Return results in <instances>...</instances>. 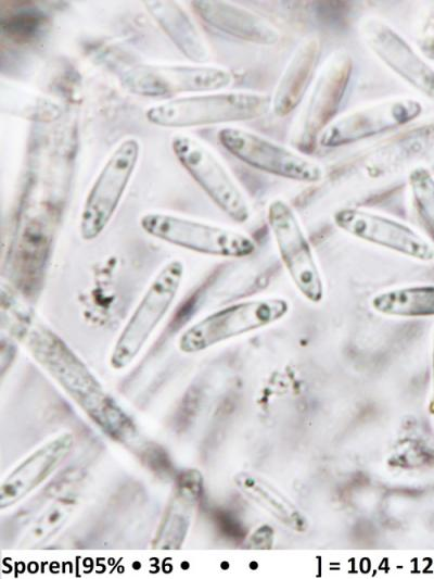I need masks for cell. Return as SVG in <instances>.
Instances as JSON below:
<instances>
[{"label": "cell", "mask_w": 434, "mask_h": 579, "mask_svg": "<svg viewBox=\"0 0 434 579\" xmlns=\"http://www.w3.org/2000/svg\"><path fill=\"white\" fill-rule=\"evenodd\" d=\"M25 339L34 358L101 430L120 441L132 436L131 419L56 333L36 324L28 327Z\"/></svg>", "instance_id": "1"}, {"label": "cell", "mask_w": 434, "mask_h": 579, "mask_svg": "<svg viewBox=\"0 0 434 579\" xmlns=\"http://www.w3.org/2000/svg\"><path fill=\"white\" fill-rule=\"evenodd\" d=\"M271 110V97L254 91H219L177 98L151 106L146 119L161 127H194L251 121Z\"/></svg>", "instance_id": "2"}, {"label": "cell", "mask_w": 434, "mask_h": 579, "mask_svg": "<svg viewBox=\"0 0 434 579\" xmlns=\"http://www.w3.org/2000/svg\"><path fill=\"white\" fill-rule=\"evenodd\" d=\"M290 302L281 297L239 301L214 311L189 326L178 339L182 353L204 351L215 344L265 327L290 312Z\"/></svg>", "instance_id": "3"}, {"label": "cell", "mask_w": 434, "mask_h": 579, "mask_svg": "<svg viewBox=\"0 0 434 579\" xmlns=\"http://www.w3.org/2000/svg\"><path fill=\"white\" fill-rule=\"evenodd\" d=\"M184 273V263L171 260L155 275L112 349L110 365L114 369L126 368L141 352L175 302Z\"/></svg>", "instance_id": "4"}, {"label": "cell", "mask_w": 434, "mask_h": 579, "mask_svg": "<svg viewBox=\"0 0 434 579\" xmlns=\"http://www.w3.org/2000/svg\"><path fill=\"white\" fill-rule=\"evenodd\" d=\"M140 226L155 239L206 255L241 259L256 250V242L243 232L174 214L145 213Z\"/></svg>", "instance_id": "5"}, {"label": "cell", "mask_w": 434, "mask_h": 579, "mask_svg": "<svg viewBox=\"0 0 434 579\" xmlns=\"http://www.w3.org/2000/svg\"><path fill=\"white\" fill-rule=\"evenodd\" d=\"M267 223L281 262L293 285L305 300L319 303L324 284L312 247L293 207L283 199L269 202Z\"/></svg>", "instance_id": "6"}, {"label": "cell", "mask_w": 434, "mask_h": 579, "mask_svg": "<svg viewBox=\"0 0 434 579\" xmlns=\"http://www.w3.org/2000/svg\"><path fill=\"white\" fill-rule=\"evenodd\" d=\"M221 146L244 164L270 175L305 184H315L324 176L317 161L272 141L259 134L224 127L218 133Z\"/></svg>", "instance_id": "7"}, {"label": "cell", "mask_w": 434, "mask_h": 579, "mask_svg": "<svg viewBox=\"0 0 434 579\" xmlns=\"http://www.w3.org/2000/svg\"><path fill=\"white\" fill-rule=\"evenodd\" d=\"M140 154L137 139L123 140L110 155L85 199L79 234L92 241L106 228L132 177Z\"/></svg>", "instance_id": "8"}, {"label": "cell", "mask_w": 434, "mask_h": 579, "mask_svg": "<svg viewBox=\"0 0 434 579\" xmlns=\"http://www.w3.org/2000/svg\"><path fill=\"white\" fill-rule=\"evenodd\" d=\"M171 149L184 169L231 219L245 223L251 217L248 201L217 156L201 141L186 135L171 139Z\"/></svg>", "instance_id": "9"}, {"label": "cell", "mask_w": 434, "mask_h": 579, "mask_svg": "<svg viewBox=\"0 0 434 579\" xmlns=\"http://www.w3.org/2000/svg\"><path fill=\"white\" fill-rule=\"evenodd\" d=\"M332 219L339 229L359 240L419 262L434 261L433 243L397 219L354 206L337 209Z\"/></svg>", "instance_id": "10"}, {"label": "cell", "mask_w": 434, "mask_h": 579, "mask_svg": "<svg viewBox=\"0 0 434 579\" xmlns=\"http://www.w3.org/2000/svg\"><path fill=\"white\" fill-rule=\"evenodd\" d=\"M123 85L144 97H168L182 92L216 91L232 83L229 70L212 65H137L123 75Z\"/></svg>", "instance_id": "11"}, {"label": "cell", "mask_w": 434, "mask_h": 579, "mask_svg": "<svg viewBox=\"0 0 434 579\" xmlns=\"http://www.w3.org/2000/svg\"><path fill=\"white\" fill-rule=\"evenodd\" d=\"M422 112V104L409 98L372 103L335 118L320 135L318 143L339 148L387 133L404 126Z\"/></svg>", "instance_id": "12"}, {"label": "cell", "mask_w": 434, "mask_h": 579, "mask_svg": "<svg viewBox=\"0 0 434 579\" xmlns=\"http://www.w3.org/2000/svg\"><path fill=\"white\" fill-rule=\"evenodd\" d=\"M353 72L350 54L336 51L326 61L301 117L296 144L310 150L322 131L335 119Z\"/></svg>", "instance_id": "13"}, {"label": "cell", "mask_w": 434, "mask_h": 579, "mask_svg": "<svg viewBox=\"0 0 434 579\" xmlns=\"http://www.w3.org/2000/svg\"><path fill=\"white\" fill-rule=\"evenodd\" d=\"M359 33L392 72L434 100V68L392 25L378 16H366L359 24Z\"/></svg>", "instance_id": "14"}, {"label": "cell", "mask_w": 434, "mask_h": 579, "mask_svg": "<svg viewBox=\"0 0 434 579\" xmlns=\"http://www.w3.org/2000/svg\"><path fill=\"white\" fill-rule=\"evenodd\" d=\"M74 445V436L63 433L23 460L1 483L0 508L11 507L42 484L69 456Z\"/></svg>", "instance_id": "15"}, {"label": "cell", "mask_w": 434, "mask_h": 579, "mask_svg": "<svg viewBox=\"0 0 434 579\" xmlns=\"http://www.w3.org/2000/svg\"><path fill=\"white\" fill-rule=\"evenodd\" d=\"M202 493L203 477L199 470L189 468L178 474L153 539V549L166 551L181 549Z\"/></svg>", "instance_id": "16"}, {"label": "cell", "mask_w": 434, "mask_h": 579, "mask_svg": "<svg viewBox=\"0 0 434 579\" xmlns=\"http://www.w3.org/2000/svg\"><path fill=\"white\" fill-rule=\"evenodd\" d=\"M320 54L321 41L317 36L306 37L296 46L271 97L276 116H286L302 102L315 77Z\"/></svg>", "instance_id": "17"}, {"label": "cell", "mask_w": 434, "mask_h": 579, "mask_svg": "<svg viewBox=\"0 0 434 579\" xmlns=\"http://www.w3.org/2000/svg\"><path fill=\"white\" fill-rule=\"evenodd\" d=\"M199 15L218 30L239 39L272 46L280 40L278 28L266 17L222 1H194Z\"/></svg>", "instance_id": "18"}, {"label": "cell", "mask_w": 434, "mask_h": 579, "mask_svg": "<svg viewBox=\"0 0 434 579\" xmlns=\"http://www.w3.org/2000/svg\"><path fill=\"white\" fill-rule=\"evenodd\" d=\"M151 15L161 25L171 41L194 62H206L209 50L190 16L176 2L145 1Z\"/></svg>", "instance_id": "19"}, {"label": "cell", "mask_w": 434, "mask_h": 579, "mask_svg": "<svg viewBox=\"0 0 434 579\" xmlns=\"http://www.w3.org/2000/svg\"><path fill=\"white\" fill-rule=\"evenodd\" d=\"M234 482L243 495L269 513L283 526L296 532H304L307 529L308 524L305 515L267 480L245 471L238 474Z\"/></svg>", "instance_id": "20"}, {"label": "cell", "mask_w": 434, "mask_h": 579, "mask_svg": "<svg viewBox=\"0 0 434 579\" xmlns=\"http://www.w3.org/2000/svg\"><path fill=\"white\" fill-rule=\"evenodd\" d=\"M381 315L403 318L434 317V285H412L380 291L370 299Z\"/></svg>", "instance_id": "21"}, {"label": "cell", "mask_w": 434, "mask_h": 579, "mask_svg": "<svg viewBox=\"0 0 434 579\" xmlns=\"http://www.w3.org/2000/svg\"><path fill=\"white\" fill-rule=\"evenodd\" d=\"M76 506L71 496L55 499L39 514L23 536L20 547H36L53 538L68 521Z\"/></svg>", "instance_id": "22"}, {"label": "cell", "mask_w": 434, "mask_h": 579, "mask_svg": "<svg viewBox=\"0 0 434 579\" xmlns=\"http://www.w3.org/2000/svg\"><path fill=\"white\" fill-rule=\"evenodd\" d=\"M408 184L419 222L434 246V177L426 167L417 166L410 171Z\"/></svg>", "instance_id": "23"}, {"label": "cell", "mask_w": 434, "mask_h": 579, "mask_svg": "<svg viewBox=\"0 0 434 579\" xmlns=\"http://www.w3.org/2000/svg\"><path fill=\"white\" fill-rule=\"evenodd\" d=\"M420 50L427 59L434 62V35L421 40Z\"/></svg>", "instance_id": "24"}, {"label": "cell", "mask_w": 434, "mask_h": 579, "mask_svg": "<svg viewBox=\"0 0 434 579\" xmlns=\"http://www.w3.org/2000/svg\"><path fill=\"white\" fill-rule=\"evenodd\" d=\"M432 385H433V391H432V402L430 410L432 414L434 415V328H433V335H432Z\"/></svg>", "instance_id": "25"}]
</instances>
